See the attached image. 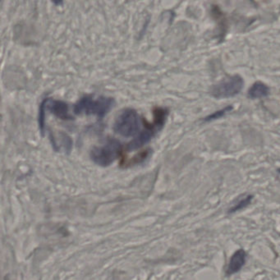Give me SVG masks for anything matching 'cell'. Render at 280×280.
<instances>
[{
    "mask_svg": "<svg viewBox=\"0 0 280 280\" xmlns=\"http://www.w3.org/2000/svg\"><path fill=\"white\" fill-rule=\"evenodd\" d=\"M114 104V101L112 98L85 96L75 104L74 113L76 114L94 115L102 118L111 110Z\"/></svg>",
    "mask_w": 280,
    "mask_h": 280,
    "instance_id": "cell-1",
    "label": "cell"
},
{
    "mask_svg": "<svg viewBox=\"0 0 280 280\" xmlns=\"http://www.w3.org/2000/svg\"><path fill=\"white\" fill-rule=\"evenodd\" d=\"M122 145L120 141L109 138L104 143L95 146L90 151V159L93 162L102 167L109 166L120 156Z\"/></svg>",
    "mask_w": 280,
    "mask_h": 280,
    "instance_id": "cell-2",
    "label": "cell"
},
{
    "mask_svg": "<svg viewBox=\"0 0 280 280\" xmlns=\"http://www.w3.org/2000/svg\"><path fill=\"white\" fill-rule=\"evenodd\" d=\"M142 125L139 114L134 109H127L123 110L114 123V130L116 133L122 137H137L140 133Z\"/></svg>",
    "mask_w": 280,
    "mask_h": 280,
    "instance_id": "cell-3",
    "label": "cell"
},
{
    "mask_svg": "<svg viewBox=\"0 0 280 280\" xmlns=\"http://www.w3.org/2000/svg\"><path fill=\"white\" fill-rule=\"evenodd\" d=\"M155 121L153 124L146 127V129L143 130L140 132L134 139L132 140L128 145H127V150L129 151H134L145 146L148 143L149 141L152 139V137L155 136V133L160 131L166 121L167 116H168V110L161 108H157L155 109Z\"/></svg>",
    "mask_w": 280,
    "mask_h": 280,
    "instance_id": "cell-4",
    "label": "cell"
},
{
    "mask_svg": "<svg viewBox=\"0 0 280 280\" xmlns=\"http://www.w3.org/2000/svg\"><path fill=\"white\" fill-rule=\"evenodd\" d=\"M243 86L244 81L243 77L239 75H234L214 85L210 90V93L216 99L234 97L241 92Z\"/></svg>",
    "mask_w": 280,
    "mask_h": 280,
    "instance_id": "cell-5",
    "label": "cell"
},
{
    "mask_svg": "<svg viewBox=\"0 0 280 280\" xmlns=\"http://www.w3.org/2000/svg\"><path fill=\"white\" fill-rule=\"evenodd\" d=\"M40 106L46 111L49 110L50 113L55 115L57 118L62 120H72V117L69 114V108L65 102L61 100L45 99L42 102Z\"/></svg>",
    "mask_w": 280,
    "mask_h": 280,
    "instance_id": "cell-6",
    "label": "cell"
},
{
    "mask_svg": "<svg viewBox=\"0 0 280 280\" xmlns=\"http://www.w3.org/2000/svg\"><path fill=\"white\" fill-rule=\"evenodd\" d=\"M247 259V253L243 249L238 250L234 253L229 261V266L226 270V275L232 276L241 271L243 266L245 265Z\"/></svg>",
    "mask_w": 280,
    "mask_h": 280,
    "instance_id": "cell-7",
    "label": "cell"
},
{
    "mask_svg": "<svg viewBox=\"0 0 280 280\" xmlns=\"http://www.w3.org/2000/svg\"><path fill=\"white\" fill-rule=\"evenodd\" d=\"M271 90L269 86L262 81H257L248 90V97L251 99H262L270 95Z\"/></svg>",
    "mask_w": 280,
    "mask_h": 280,
    "instance_id": "cell-8",
    "label": "cell"
},
{
    "mask_svg": "<svg viewBox=\"0 0 280 280\" xmlns=\"http://www.w3.org/2000/svg\"><path fill=\"white\" fill-rule=\"evenodd\" d=\"M253 199V195L243 194L239 196L237 199L234 200L233 205L229 207V213H235L237 211L248 207Z\"/></svg>",
    "mask_w": 280,
    "mask_h": 280,
    "instance_id": "cell-9",
    "label": "cell"
},
{
    "mask_svg": "<svg viewBox=\"0 0 280 280\" xmlns=\"http://www.w3.org/2000/svg\"><path fill=\"white\" fill-rule=\"evenodd\" d=\"M233 109V107L228 106L225 109H221V110H219V111H216V113L211 114V115L206 117L205 120L207 121V122H210V121L216 120L218 118H222L225 114H227L228 112L231 111Z\"/></svg>",
    "mask_w": 280,
    "mask_h": 280,
    "instance_id": "cell-10",
    "label": "cell"
},
{
    "mask_svg": "<svg viewBox=\"0 0 280 280\" xmlns=\"http://www.w3.org/2000/svg\"><path fill=\"white\" fill-rule=\"evenodd\" d=\"M278 173H279V174H280V169H278Z\"/></svg>",
    "mask_w": 280,
    "mask_h": 280,
    "instance_id": "cell-11",
    "label": "cell"
}]
</instances>
